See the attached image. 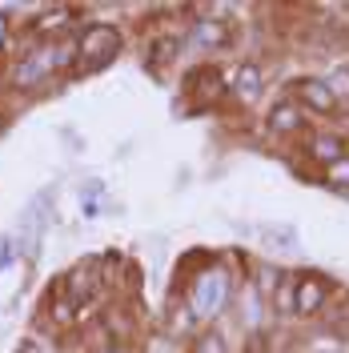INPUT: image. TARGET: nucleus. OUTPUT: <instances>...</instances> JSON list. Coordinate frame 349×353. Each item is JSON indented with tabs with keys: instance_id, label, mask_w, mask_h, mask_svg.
Instances as JSON below:
<instances>
[{
	"instance_id": "15",
	"label": "nucleus",
	"mask_w": 349,
	"mask_h": 353,
	"mask_svg": "<svg viewBox=\"0 0 349 353\" xmlns=\"http://www.w3.org/2000/svg\"><path fill=\"white\" fill-rule=\"evenodd\" d=\"M197 353H225V341H221L217 333H205V337L197 341Z\"/></svg>"
},
{
	"instance_id": "11",
	"label": "nucleus",
	"mask_w": 349,
	"mask_h": 353,
	"mask_svg": "<svg viewBox=\"0 0 349 353\" xmlns=\"http://www.w3.org/2000/svg\"><path fill=\"white\" fill-rule=\"evenodd\" d=\"M181 48H185L181 37H161V41H153V48H149V61H153V65H173L177 57H181Z\"/></svg>"
},
{
	"instance_id": "10",
	"label": "nucleus",
	"mask_w": 349,
	"mask_h": 353,
	"mask_svg": "<svg viewBox=\"0 0 349 353\" xmlns=\"http://www.w3.org/2000/svg\"><path fill=\"white\" fill-rule=\"evenodd\" d=\"M48 317H52L57 325H72V321H77V301L65 293V285H61V281H57L52 297H48Z\"/></svg>"
},
{
	"instance_id": "4",
	"label": "nucleus",
	"mask_w": 349,
	"mask_h": 353,
	"mask_svg": "<svg viewBox=\"0 0 349 353\" xmlns=\"http://www.w3.org/2000/svg\"><path fill=\"white\" fill-rule=\"evenodd\" d=\"M297 105L301 109H313V112H337V88H333V81H321V77H301L297 81Z\"/></svg>"
},
{
	"instance_id": "14",
	"label": "nucleus",
	"mask_w": 349,
	"mask_h": 353,
	"mask_svg": "<svg viewBox=\"0 0 349 353\" xmlns=\"http://www.w3.org/2000/svg\"><path fill=\"white\" fill-rule=\"evenodd\" d=\"M68 21H72V12H68V8H57V12L41 17V21H37V28H41V32H61V24H68Z\"/></svg>"
},
{
	"instance_id": "16",
	"label": "nucleus",
	"mask_w": 349,
	"mask_h": 353,
	"mask_svg": "<svg viewBox=\"0 0 349 353\" xmlns=\"http://www.w3.org/2000/svg\"><path fill=\"white\" fill-rule=\"evenodd\" d=\"M12 261H17V257H12V241H8V237H0V269H8Z\"/></svg>"
},
{
	"instance_id": "5",
	"label": "nucleus",
	"mask_w": 349,
	"mask_h": 353,
	"mask_svg": "<svg viewBox=\"0 0 349 353\" xmlns=\"http://www.w3.org/2000/svg\"><path fill=\"white\" fill-rule=\"evenodd\" d=\"M48 72H52L48 48H44V52H28V57H21L17 68H12V85H17V88H37Z\"/></svg>"
},
{
	"instance_id": "9",
	"label": "nucleus",
	"mask_w": 349,
	"mask_h": 353,
	"mask_svg": "<svg viewBox=\"0 0 349 353\" xmlns=\"http://www.w3.org/2000/svg\"><path fill=\"white\" fill-rule=\"evenodd\" d=\"M309 153H313V161H321V165H333V161H341L349 149H346L341 137H333V132H317V137L309 141Z\"/></svg>"
},
{
	"instance_id": "2",
	"label": "nucleus",
	"mask_w": 349,
	"mask_h": 353,
	"mask_svg": "<svg viewBox=\"0 0 349 353\" xmlns=\"http://www.w3.org/2000/svg\"><path fill=\"white\" fill-rule=\"evenodd\" d=\"M117 52H121V32L112 24H88L77 37V57L92 68H105L109 61H117Z\"/></svg>"
},
{
	"instance_id": "3",
	"label": "nucleus",
	"mask_w": 349,
	"mask_h": 353,
	"mask_svg": "<svg viewBox=\"0 0 349 353\" xmlns=\"http://www.w3.org/2000/svg\"><path fill=\"white\" fill-rule=\"evenodd\" d=\"M329 301V281L317 273H301L293 277V317H313L321 313Z\"/></svg>"
},
{
	"instance_id": "12",
	"label": "nucleus",
	"mask_w": 349,
	"mask_h": 353,
	"mask_svg": "<svg viewBox=\"0 0 349 353\" xmlns=\"http://www.w3.org/2000/svg\"><path fill=\"white\" fill-rule=\"evenodd\" d=\"M273 309L277 313H293V277H277V285H273Z\"/></svg>"
},
{
	"instance_id": "19",
	"label": "nucleus",
	"mask_w": 349,
	"mask_h": 353,
	"mask_svg": "<svg viewBox=\"0 0 349 353\" xmlns=\"http://www.w3.org/2000/svg\"><path fill=\"white\" fill-rule=\"evenodd\" d=\"M105 353H129V350H105Z\"/></svg>"
},
{
	"instance_id": "7",
	"label": "nucleus",
	"mask_w": 349,
	"mask_h": 353,
	"mask_svg": "<svg viewBox=\"0 0 349 353\" xmlns=\"http://www.w3.org/2000/svg\"><path fill=\"white\" fill-rule=\"evenodd\" d=\"M265 125H269V132H281V137H285V132H297L301 125H306V109H301L297 101H289V97H285V101H277V105L269 109Z\"/></svg>"
},
{
	"instance_id": "1",
	"label": "nucleus",
	"mask_w": 349,
	"mask_h": 353,
	"mask_svg": "<svg viewBox=\"0 0 349 353\" xmlns=\"http://www.w3.org/2000/svg\"><path fill=\"white\" fill-rule=\"evenodd\" d=\"M229 297H233V277H229V269H205L201 277L193 281L189 289V313H193V321H213L221 309L229 305Z\"/></svg>"
},
{
	"instance_id": "18",
	"label": "nucleus",
	"mask_w": 349,
	"mask_h": 353,
	"mask_svg": "<svg viewBox=\"0 0 349 353\" xmlns=\"http://www.w3.org/2000/svg\"><path fill=\"white\" fill-rule=\"evenodd\" d=\"M4 41H8V24H4V17H0V48H4Z\"/></svg>"
},
{
	"instance_id": "17",
	"label": "nucleus",
	"mask_w": 349,
	"mask_h": 353,
	"mask_svg": "<svg viewBox=\"0 0 349 353\" xmlns=\"http://www.w3.org/2000/svg\"><path fill=\"white\" fill-rule=\"evenodd\" d=\"M21 353H44V345H41V341H32V337H24V341H21Z\"/></svg>"
},
{
	"instance_id": "8",
	"label": "nucleus",
	"mask_w": 349,
	"mask_h": 353,
	"mask_svg": "<svg viewBox=\"0 0 349 353\" xmlns=\"http://www.w3.org/2000/svg\"><path fill=\"white\" fill-rule=\"evenodd\" d=\"M189 41H193L197 48H225V44H229V24L225 21H201V24H193Z\"/></svg>"
},
{
	"instance_id": "13",
	"label": "nucleus",
	"mask_w": 349,
	"mask_h": 353,
	"mask_svg": "<svg viewBox=\"0 0 349 353\" xmlns=\"http://www.w3.org/2000/svg\"><path fill=\"white\" fill-rule=\"evenodd\" d=\"M326 181L333 185V189H349V153L341 157V161L326 165Z\"/></svg>"
},
{
	"instance_id": "6",
	"label": "nucleus",
	"mask_w": 349,
	"mask_h": 353,
	"mask_svg": "<svg viewBox=\"0 0 349 353\" xmlns=\"http://www.w3.org/2000/svg\"><path fill=\"white\" fill-rule=\"evenodd\" d=\"M233 92H237L241 101H257L265 92V68L257 61H241L233 68Z\"/></svg>"
}]
</instances>
